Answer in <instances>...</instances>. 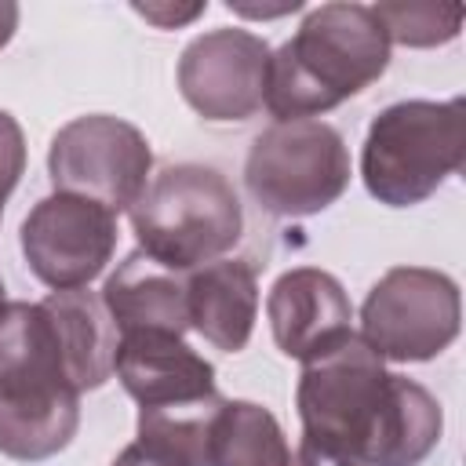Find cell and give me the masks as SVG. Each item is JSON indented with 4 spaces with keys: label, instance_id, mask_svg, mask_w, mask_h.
Returning <instances> with one entry per match:
<instances>
[{
    "label": "cell",
    "instance_id": "obj_1",
    "mask_svg": "<svg viewBox=\"0 0 466 466\" xmlns=\"http://www.w3.org/2000/svg\"><path fill=\"white\" fill-rule=\"evenodd\" d=\"M295 408L302 441L360 466H419L441 444L437 397L397 371L357 335H342L302 364Z\"/></svg>",
    "mask_w": 466,
    "mask_h": 466
},
{
    "label": "cell",
    "instance_id": "obj_2",
    "mask_svg": "<svg viewBox=\"0 0 466 466\" xmlns=\"http://www.w3.org/2000/svg\"><path fill=\"white\" fill-rule=\"evenodd\" d=\"M386 66L390 36L368 4H320L269 51L262 106L277 120H313L360 95Z\"/></svg>",
    "mask_w": 466,
    "mask_h": 466
},
{
    "label": "cell",
    "instance_id": "obj_3",
    "mask_svg": "<svg viewBox=\"0 0 466 466\" xmlns=\"http://www.w3.org/2000/svg\"><path fill=\"white\" fill-rule=\"evenodd\" d=\"M466 164V98L386 106L360 149V178L386 208H415Z\"/></svg>",
    "mask_w": 466,
    "mask_h": 466
},
{
    "label": "cell",
    "instance_id": "obj_4",
    "mask_svg": "<svg viewBox=\"0 0 466 466\" xmlns=\"http://www.w3.org/2000/svg\"><path fill=\"white\" fill-rule=\"evenodd\" d=\"M131 229L142 255L175 273H189L233 251L244 229V208L222 171L171 164L153 175L135 200Z\"/></svg>",
    "mask_w": 466,
    "mask_h": 466
},
{
    "label": "cell",
    "instance_id": "obj_5",
    "mask_svg": "<svg viewBox=\"0 0 466 466\" xmlns=\"http://www.w3.org/2000/svg\"><path fill=\"white\" fill-rule=\"evenodd\" d=\"M350 149L324 120H277L244 160V186L277 218H306L350 189Z\"/></svg>",
    "mask_w": 466,
    "mask_h": 466
},
{
    "label": "cell",
    "instance_id": "obj_6",
    "mask_svg": "<svg viewBox=\"0 0 466 466\" xmlns=\"http://www.w3.org/2000/svg\"><path fill=\"white\" fill-rule=\"evenodd\" d=\"M459 284L426 266L386 269L360 306V339L393 364L433 360L459 339Z\"/></svg>",
    "mask_w": 466,
    "mask_h": 466
},
{
    "label": "cell",
    "instance_id": "obj_7",
    "mask_svg": "<svg viewBox=\"0 0 466 466\" xmlns=\"http://www.w3.org/2000/svg\"><path fill=\"white\" fill-rule=\"evenodd\" d=\"M55 193H73L120 215L149 186L153 149L146 135L109 113H87L58 127L47 149Z\"/></svg>",
    "mask_w": 466,
    "mask_h": 466
},
{
    "label": "cell",
    "instance_id": "obj_8",
    "mask_svg": "<svg viewBox=\"0 0 466 466\" xmlns=\"http://www.w3.org/2000/svg\"><path fill=\"white\" fill-rule=\"evenodd\" d=\"M29 273L55 288H87L116 251V215L73 193H51L29 208L18 229Z\"/></svg>",
    "mask_w": 466,
    "mask_h": 466
},
{
    "label": "cell",
    "instance_id": "obj_9",
    "mask_svg": "<svg viewBox=\"0 0 466 466\" xmlns=\"http://www.w3.org/2000/svg\"><path fill=\"white\" fill-rule=\"evenodd\" d=\"M269 44L248 29H208L178 55V91L204 120H248L266 102Z\"/></svg>",
    "mask_w": 466,
    "mask_h": 466
},
{
    "label": "cell",
    "instance_id": "obj_10",
    "mask_svg": "<svg viewBox=\"0 0 466 466\" xmlns=\"http://www.w3.org/2000/svg\"><path fill=\"white\" fill-rule=\"evenodd\" d=\"M266 317L277 350L302 364L353 331V306L342 280L317 266L280 273L266 295Z\"/></svg>",
    "mask_w": 466,
    "mask_h": 466
},
{
    "label": "cell",
    "instance_id": "obj_11",
    "mask_svg": "<svg viewBox=\"0 0 466 466\" xmlns=\"http://www.w3.org/2000/svg\"><path fill=\"white\" fill-rule=\"evenodd\" d=\"M80 397L69 382L58 328L44 302H7L0 309V404Z\"/></svg>",
    "mask_w": 466,
    "mask_h": 466
},
{
    "label": "cell",
    "instance_id": "obj_12",
    "mask_svg": "<svg viewBox=\"0 0 466 466\" xmlns=\"http://www.w3.org/2000/svg\"><path fill=\"white\" fill-rule=\"evenodd\" d=\"M113 371L138 408H167L204 400L215 390V368L197 350H189L178 335L135 331L120 335Z\"/></svg>",
    "mask_w": 466,
    "mask_h": 466
},
{
    "label": "cell",
    "instance_id": "obj_13",
    "mask_svg": "<svg viewBox=\"0 0 466 466\" xmlns=\"http://www.w3.org/2000/svg\"><path fill=\"white\" fill-rule=\"evenodd\" d=\"M102 306L109 309L120 335L160 331L182 339L189 331L186 277L153 262L142 251H131L116 266V273H109L102 288Z\"/></svg>",
    "mask_w": 466,
    "mask_h": 466
},
{
    "label": "cell",
    "instance_id": "obj_14",
    "mask_svg": "<svg viewBox=\"0 0 466 466\" xmlns=\"http://www.w3.org/2000/svg\"><path fill=\"white\" fill-rule=\"evenodd\" d=\"M189 328H197L215 350L240 353L258 317V273L244 258H215L186 277Z\"/></svg>",
    "mask_w": 466,
    "mask_h": 466
},
{
    "label": "cell",
    "instance_id": "obj_15",
    "mask_svg": "<svg viewBox=\"0 0 466 466\" xmlns=\"http://www.w3.org/2000/svg\"><path fill=\"white\" fill-rule=\"evenodd\" d=\"M44 306L58 328L66 371H69V382L76 386V393L106 386L113 375L120 331L113 324L109 309L102 306V295H95L87 288L51 291L44 299Z\"/></svg>",
    "mask_w": 466,
    "mask_h": 466
},
{
    "label": "cell",
    "instance_id": "obj_16",
    "mask_svg": "<svg viewBox=\"0 0 466 466\" xmlns=\"http://www.w3.org/2000/svg\"><path fill=\"white\" fill-rule=\"evenodd\" d=\"M291 448L269 408L255 400H222L211 430L208 466H288Z\"/></svg>",
    "mask_w": 466,
    "mask_h": 466
},
{
    "label": "cell",
    "instance_id": "obj_17",
    "mask_svg": "<svg viewBox=\"0 0 466 466\" xmlns=\"http://www.w3.org/2000/svg\"><path fill=\"white\" fill-rule=\"evenodd\" d=\"M76 426L80 397L0 404V455L15 462H44L76 437Z\"/></svg>",
    "mask_w": 466,
    "mask_h": 466
},
{
    "label": "cell",
    "instance_id": "obj_18",
    "mask_svg": "<svg viewBox=\"0 0 466 466\" xmlns=\"http://www.w3.org/2000/svg\"><path fill=\"white\" fill-rule=\"evenodd\" d=\"M226 397L211 393L204 400L189 404H167V408H138V444L175 459L182 466H208L211 455V430L215 415Z\"/></svg>",
    "mask_w": 466,
    "mask_h": 466
},
{
    "label": "cell",
    "instance_id": "obj_19",
    "mask_svg": "<svg viewBox=\"0 0 466 466\" xmlns=\"http://www.w3.org/2000/svg\"><path fill=\"white\" fill-rule=\"evenodd\" d=\"M375 18L382 22L390 44L400 47H437L459 36L462 7L459 4H375Z\"/></svg>",
    "mask_w": 466,
    "mask_h": 466
},
{
    "label": "cell",
    "instance_id": "obj_20",
    "mask_svg": "<svg viewBox=\"0 0 466 466\" xmlns=\"http://www.w3.org/2000/svg\"><path fill=\"white\" fill-rule=\"evenodd\" d=\"M22 171H25V135H22V124L7 109H0V215H4L7 197L18 186Z\"/></svg>",
    "mask_w": 466,
    "mask_h": 466
},
{
    "label": "cell",
    "instance_id": "obj_21",
    "mask_svg": "<svg viewBox=\"0 0 466 466\" xmlns=\"http://www.w3.org/2000/svg\"><path fill=\"white\" fill-rule=\"evenodd\" d=\"M146 22H153L157 29H175V25H186V22H193L197 15H204L208 11V4H186V7H178V4H131Z\"/></svg>",
    "mask_w": 466,
    "mask_h": 466
},
{
    "label": "cell",
    "instance_id": "obj_22",
    "mask_svg": "<svg viewBox=\"0 0 466 466\" xmlns=\"http://www.w3.org/2000/svg\"><path fill=\"white\" fill-rule=\"evenodd\" d=\"M288 466H360V462H353V459H346V455H339V451H328V448H320V444L302 441Z\"/></svg>",
    "mask_w": 466,
    "mask_h": 466
},
{
    "label": "cell",
    "instance_id": "obj_23",
    "mask_svg": "<svg viewBox=\"0 0 466 466\" xmlns=\"http://www.w3.org/2000/svg\"><path fill=\"white\" fill-rule=\"evenodd\" d=\"M113 466H182V462L164 459V455H157V451H149V448H142V444L135 441V444H127V448L113 459Z\"/></svg>",
    "mask_w": 466,
    "mask_h": 466
},
{
    "label": "cell",
    "instance_id": "obj_24",
    "mask_svg": "<svg viewBox=\"0 0 466 466\" xmlns=\"http://www.w3.org/2000/svg\"><path fill=\"white\" fill-rule=\"evenodd\" d=\"M226 7H229V11H237V15H248V18H277V15L299 11V7H302V0H284V4H277V7H266V4H244V0H229Z\"/></svg>",
    "mask_w": 466,
    "mask_h": 466
},
{
    "label": "cell",
    "instance_id": "obj_25",
    "mask_svg": "<svg viewBox=\"0 0 466 466\" xmlns=\"http://www.w3.org/2000/svg\"><path fill=\"white\" fill-rule=\"evenodd\" d=\"M15 29H18V4L15 0H0V51L11 44Z\"/></svg>",
    "mask_w": 466,
    "mask_h": 466
},
{
    "label": "cell",
    "instance_id": "obj_26",
    "mask_svg": "<svg viewBox=\"0 0 466 466\" xmlns=\"http://www.w3.org/2000/svg\"><path fill=\"white\" fill-rule=\"evenodd\" d=\"M7 306V295H4V280H0V309Z\"/></svg>",
    "mask_w": 466,
    "mask_h": 466
}]
</instances>
